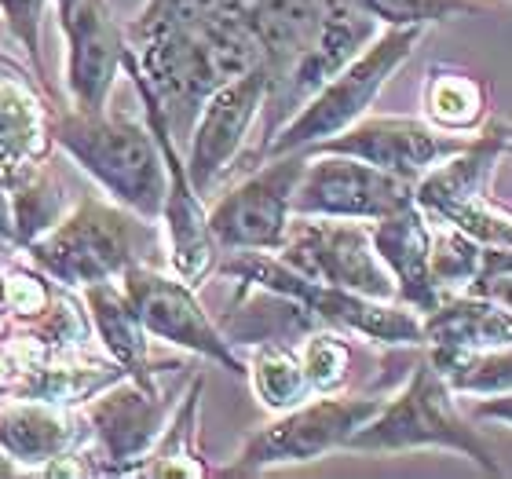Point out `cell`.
Returning a JSON list of instances; mask_svg holds the SVG:
<instances>
[{"instance_id":"obj_37","label":"cell","mask_w":512,"mask_h":479,"mask_svg":"<svg viewBox=\"0 0 512 479\" xmlns=\"http://www.w3.org/2000/svg\"><path fill=\"white\" fill-rule=\"evenodd\" d=\"M15 472H19V465H15V461H11L8 454L0 450V476H15Z\"/></svg>"},{"instance_id":"obj_26","label":"cell","mask_w":512,"mask_h":479,"mask_svg":"<svg viewBox=\"0 0 512 479\" xmlns=\"http://www.w3.org/2000/svg\"><path fill=\"white\" fill-rule=\"evenodd\" d=\"M44 110L26 81L0 70V169L44 158Z\"/></svg>"},{"instance_id":"obj_34","label":"cell","mask_w":512,"mask_h":479,"mask_svg":"<svg viewBox=\"0 0 512 479\" xmlns=\"http://www.w3.org/2000/svg\"><path fill=\"white\" fill-rule=\"evenodd\" d=\"M44 4H48V0H0V11H4V22H8L11 37L22 44V52H30V59L37 66H41Z\"/></svg>"},{"instance_id":"obj_27","label":"cell","mask_w":512,"mask_h":479,"mask_svg":"<svg viewBox=\"0 0 512 479\" xmlns=\"http://www.w3.org/2000/svg\"><path fill=\"white\" fill-rule=\"evenodd\" d=\"M198 395H202V377L194 373L191 392H183L176 414L169 417V425H165V432L158 436L154 450L143 458V465L136 469V476H150V479L209 476V469H205L202 458H198V447H194V436H198Z\"/></svg>"},{"instance_id":"obj_21","label":"cell","mask_w":512,"mask_h":479,"mask_svg":"<svg viewBox=\"0 0 512 479\" xmlns=\"http://www.w3.org/2000/svg\"><path fill=\"white\" fill-rule=\"evenodd\" d=\"M428 355H465L512 344V311L480 297V293H450L436 308L421 315Z\"/></svg>"},{"instance_id":"obj_36","label":"cell","mask_w":512,"mask_h":479,"mask_svg":"<svg viewBox=\"0 0 512 479\" xmlns=\"http://www.w3.org/2000/svg\"><path fill=\"white\" fill-rule=\"evenodd\" d=\"M0 238H4V242L15 238V220H11V198H8V183H4V169H0Z\"/></svg>"},{"instance_id":"obj_30","label":"cell","mask_w":512,"mask_h":479,"mask_svg":"<svg viewBox=\"0 0 512 479\" xmlns=\"http://www.w3.org/2000/svg\"><path fill=\"white\" fill-rule=\"evenodd\" d=\"M483 245L476 238L461 235L458 227H432V282H436L439 297L450 293H465L472 278L480 275Z\"/></svg>"},{"instance_id":"obj_33","label":"cell","mask_w":512,"mask_h":479,"mask_svg":"<svg viewBox=\"0 0 512 479\" xmlns=\"http://www.w3.org/2000/svg\"><path fill=\"white\" fill-rule=\"evenodd\" d=\"M55 300V293L48 289L41 275L30 271H8L0 278V308L11 311L15 319H37L41 311H48V304Z\"/></svg>"},{"instance_id":"obj_18","label":"cell","mask_w":512,"mask_h":479,"mask_svg":"<svg viewBox=\"0 0 512 479\" xmlns=\"http://www.w3.org/2000/svg\"><path fill=\"white\" fill-rule=\"evenodd\" d=\"M377 26H381V22L363 15L359 8H352L348 0H337L330 8V15H326V22H322L315 44L300 55L297 63L289 66V74L282 77V81L271 85V96L267 99H275L286 114L300 110L330 77L341 74L344 66L352 63L355 55L374 41Z\"/></svg>"},{"instance_id":"obj_22","label":"cell","mask_w":512,"mask_h":479,"mask_svg":"<svg viewBox=\"0 0 512 479\" xmlns=\"http://www.w3.org/2000/svg\"><path fill=\"white\" fill-rule=\"evenodd\" d=\"M85 439L81 414H66V406L44 399H22L0 410V450L15 465H48L63 458Z\"/></svg>"},{"instance_id":"obj_1","label":"cell","mask_w":512,"mask_h":479,"mask_svg":"<svg viewBox=\"0 0 512 479\" xmlns=\"http://www.w3.org/2000/svg\"><path fill=\"white\" fill-rule=\"evenodd\" d=\"M128 52L150 96L158 99L172 136L191 132L216 88L264 63L260 44L238 11H220L198 26L132 33Z\"/></svg>"},{"instance_id":"obj_39","label":"cell","mask_w":512,"mask_h":479,"mask_svg":"<svg viewBox=\"0 0 512 479\" xmlns=\"http://www.w3.org/2000/svg\"><path fill=\"white\" fill-rule=\"evenodd\" d=\"M0 264H4V238H0Z\"/></svg>"},{"instance_id":"obj_28","label":"cell","mask_w":512,"mask_h":479,"mask_svg":"<svg viewBox=\"0 0 512 479\" xmlns=\"http://www.w3.org/2000/svg\"><path fill=\"white\" fill-rule=\"evenodd\" d=\"M249 366V384H253L256 399L275 410V414H286L293 406H300L304 399H311V384L308 373L300 366V355L289 352L286 344L264 341L253 348V359Z\"/></svg>"},{"instance_id":"obj_5","label":"cell","mask_w":512,"mask_h":479,"mask_svg":"<svg viewBox=\"0 0 512 479\" xmlns=\"http://www.w3.org/2000/svg\"><path fill=\"white\" fill-rule=\"evenodd\" d=\"M55 143L103 187L118 205L143 220H161L169 172L150 125L107 114H63L55 121Z\"/></svg>"},{"instance_id":"obj_15","label":"cell","mask_w":512,"mask_h":479,"mask_svg":"<svg viewBox=\"0 0 512 479\" xmlns=\"http://www.w3.org/2000/svg\"><path fill=\"white\" fill-rule=\"evenodd\" d=\"M271 85H275V77L267 63H260L205 99L202 114L191 128V154H187V176L202 198L213 194L227 172L235 169L238 154L249 139V128L271 96Z\"/></svg>"},{"instance_id":"obj_20","label":"cell","mask_w":512,"mask_h":479,"mask_svg":"<svg viewBox=\"0 0 512 479\" xmlns=\"http://www.w3.org/2000/svg\"><path fill=\"white\" fill-rule=\"evenodd\" d=\"M333 4L337 0H231L238 19L246 22L260 44L275 81H282L289 66L315 44Z\"/></svg>"},{"instance_id":"obj_17","label":"cell","mask_w":512,"mask_h":479,"mask_svg":"<svg viewBox=\"0 0 512 479\" xmlns=\"http://www.w3.org/2000/svg\"><path fill=\"white\" fill-rule=\"evenodd\" d=\"M63 30L70 41V99L81 114H103L118 70H125V30L114 19L110 0H77L74 11L63 19Z\"/></svg>"},{"instance_id":"obj_31","label":"cell","mask_w":512,"mask_h":479,"mask_svg":"<svg viewBox=\"0 0 512 479\" xmlns=\"http://www.w3.org/2000/svg\"><path fill=\"white\" fill-rule=\"evenodd\" d=\"M381 26H436L487 11V0H348Z\"/></svg>"},{"instance_id":"obj_29","label":"cell","mask_w":512,"mask_h":479,"mask_svg":"<svg viewBox=\"0 0 512 479\" xmlns=\"http://www.w3.org/2000/svg\"><path fill=\"white\" fill-rule=\"evenodd\" d=\"M428 359L436 362L439 373L447 377V384L458 395L487 399V395L512 392V344L465 355H428Z\"/></svg>"},{"instance_id":"obj_32","label":"cell","mask_w":512,"mask_h":479,"mask_svg":"<svg viewBox=\"0 0 512 479\" xmlns=\"http://www.w3.org/2000/svg\"><path fill=\"white\" fill-rule=\"evenodd\" d=\"M300 366L308 373V384L315 395L341 392L352 370V348L344 344V333L337 330H319L311 333L308 341L300 344Z\"/></svg>"},{"instance_id":"obj_23","label":"cell","mask_w":512,"mask_h":479,"mask_svg":"<svg viewBox=\"0 0 512 479\" xmlns=\"http://www.w3.org/2000/svg\"><path fill=\"white\" fill-rule=\"evenodd\" d=\"M85 308H88V319H92V330H96V337L103 341L110 359H118L128 373L147 370L150 333L118 278H114V282L85 286Z\"/></svg>"},{"instance_id":"obj_25","label":"cell","mask_w":512,"mask_h":479,"mask_svg":"<svg viewBox=\"0 0 512 479\" xmlns=\"http://www.w3.org/2000/svg\"><path fill=\"white\" fill-rule=\"evenodd\" d=\"M425 118L443 132L469 136L487 118V85L458 66L436 63L425 81Z\"/></svg>"},{"instance_id":"obj_9","label":"cell","mask_w":512,"mask_h":479,"mask_svg":"<svg viewBox=\"0 0 512 479\" xmlns=\"http://www.w3.org/2000/svg\"><path fill=\"white\" fill-rule=\"evenodd\" d=\"M384 399L374 395H315L300 406L264 425L249 436L238 461L224 476H256V472L278 469V465H304L319 461L330 450H341L370 417L381 410Z\"/></svg>"},{"instance_id":"obj_6","label":"cell","mask_w":512,"mask_h":479,"mask_svg":"<svg viewBox=\"0 0 512 479\" xmlns=\"http://www.w3.org/2000/svg\"><path fill=\"white\" fill-rule=\"evenodd\" d=\"M417 41H421V26H384V33H377L341 74L330 77L297 114H289L264 139L260 158L267 161L289 150H308L322 139L341 136L344 128L366 118V110L377 99V92L388 85V77H395V70L414 55Z\"/></svg>"},{"instance_id":"obj_35","label":"cell","mask_w":512,"mask_h":479,"mask_svg":"<svg viewBox=\"0 0 512 479\" xmlns=\"http://www.w3.org/2000/svg\"><path fill=\"white\" fill-rule=\"evenodd\" d=\"M472 417H476V421H494V425L512 428V392L476 399V403H472Z\"/></svg>"},{"instance_id":"obj_11","label":"cell","mask_w":512,"mask_h":479,"mask_svg":"<svg viewBox=\"0 0 512 479\" xmlns=\"http://www.w3.org/2000/svg\"><path fill=\"white\" fill-rule=\"evenodd\" d=\"M308 154L289 150L278 158L256 165L246 180L213 205L209 227L220 249H253V253H278L286 242L289 220H293V191L304 176Z\"/></svg>"},{"instance_id":"obj_13","label":"cell","mask_w":512,"mask_h":479,"mask_svg":"<svg viewBox=\"0 0 512 479\" xmlns=\"http://www.w3.org/2000/svg\"><path fill=\"white\" fill-rule=\"evenodd\" d=\"M414 187L417 183L348 154H308L304 176L293 191V216H337L374 224L414 202Z\"/></svg>"},{"instance_id":"obj_16","label":"cell","mask_w":512,"mask_h":479,"mask_svg":"<svg viewBox=\"0 0 512 479\" xmlns=\"http://www.w3.org/2000/svg\"><path fill=\"white\" fill-rule=\"evenodd\" d=\"M469 143L472 136L443 132L428 118H359L341 136L322 139L304 154H348V158L392 172L399 180L417 183L428 169L461 154Z\"/></svg>"},{"instance_id":"obj_4","label":"cell","mask_w":512,"mask_h":479,"mask_svg":"<svg viewBox=\"0 0 512 479\" xmlns=\"http://www.w3.org/2000/svg\"><path fill=\"white\" fill-rule=\"evenodd\" d=\"M216 271L227 278H238L246 286H256L271 293V297L293 300L304 319L319 322L326 330L337 333H355L370 344H425V322L410 304L403 300H374L363 293L341 286H326L315 278L297 275L293 267H286L275 253H253V249H235L224 264H216Z\"/></svg>"},{"instance_id":"obj_38","label":"cell","mask_w":512,"mask_h":479,"mask_svg":"<svg viewBox=\"0 0 512 479\" xmlns=\"http://www.w3.org/2000/svg\"><path fill=\"white\" fill-rule=\"evenodd\" d=\"M55 4H59V22H63L66 15H70V11H74V4H77V0H55Z\"/></svg>"},{"instance_id":"obj_7","label":"cell","mask_w":512,"mask_h":479,"mask_svg":"<svg viewBox=\"0 0 512 479\" xmlns=\"http://www.w3.org/2000/svg\"><path fill=\"white\" fill-rule=\"evenodd\" d=\"M509 147L512 128L491 121L483 128V136H472L461 154L439 161L436 169H428L417 180V205L436 224L458 227L461 235L476 238L487 249H512V209L491 198L494 165Z\"/></svg>"},{"instance_id":"obj_12","label":"cell","mask_w":512,"mask_h":479,"mask_svg":"<svg viewBox=\"0 0 512 479\" xmlns=\"http://www.w3.org/2000/svg\"><path fill=\"white\" fill-rule=\"evenodd\" d=\"M121 286H125L128 300L136 304L150 337L220 362L224 370L238 373V377L249 373V366L235 355L231 341L216 330V322L198 304L194 286H187L180 275H165L158 267H150L147 260H136L132 267H125Z\"/></svg>"},{"instance_id":"obj_24","label":"cell","mask_w":512,"mask_h":479,"mask_svg":"<svg viewBox=\"0 0 512 479\" xmlns=\"http://www.w3.org/2000/svg\"><path fill=\"white\" fill-rule=\"evenodd\" d=\"M4 183H8L11 220H15V242L19 245L37 242L44 231H52L59 224V213H63V183L44 169L41 158L4 169Z\"/></svg>"},{"instance_id":"obj_8","label":"cell","mask_w":512,"mask_h":479,"mask_svg":"<svg viewBox=\"0 0 512 479\" xmlns=\"http://www.w3.org/2000/svg\"><path fill=\"white\" fill-rule=\"evenodd\" d=\"M143 242H150V220L118 202L85 198L66 220H59L26 249L37 267L66 286H96L114 282L125 275V267L143 260Z\"/></svg>"},{"instance_id":"obj_14","label":"cell","mask_w":512,"mask_h":479,"mask_svg":"<svg viewBox=\"0 0 512 479\" xmlns=\"http://www.w3.org/2000/svg\"><path fill=\"white\" fill-rule=\"evenodd\" d=\"M125 70L128 77L136 81L139 96H143V107H147V125L154 132L161 147V158H165V172H169V194H165V209H161V224L169 231V264L172 275H180L187 286H198L209 271L216 267V253L220 245L213 238V227H209V213L202 209V194L194 191L191 176H187V161L176 154V143H172V128L161 114L158 99L150 96L147 81L139 77L136 63H132V52H125Z\"/></svg>"},{"instance_id":"obj_2","label":"cell","mask_w":512,"mask_h":479,"mask_svg":"<svg viewBox=\"0 0 512 479\" xmlns=\"http://www.w3.org/2000/svg\"><path fill=\"white\" fill-rule=\"evenodd\" d=\"M425 447L454 450L472 465H480L487 476H502L494 447L476 428V417L458 406V392L432 359L414 366L403 388L388 403H381V410L344 443V450L359 454H403Z\"/></svg>"},{"instance_id":"obj_3","label":"cell","mask_w":512,"mask_h":479,"mask_svg":"<svg viewBox=\"0 0 512 479\" xmlns=\"http://www.w3.org/2000/svg\"><path fill=\"white\" fill-rule=\"evenodd\" d=\"M183 377H191L183 362H169L161 370L147 366L121 373L118 381L92 395L81 410V428L92 439L85 469L96 476H136L180 406Z\"/></svg>"},{"instance_id":"obj_19","label":"cell","mask_w":512,"mask_h":479,"mask_svg":"<svg viewBox=\"0 0 512 479\" xmlns=\"http://www.w3.org/2000/svg\"><path fill=\"white\" fill-rule=\"evenodd\" d=\"M370 235H374L377 256L392 271L399 300L410 304L417 315H428L443 300L432 282V216L414 198L403 209L374 220Z\"/></svg>"},{"instance_id":"obj_10","label":"cell","mask_w":512,"mask_h":479,"mask_svg":"<svg viewBox=\"0 0 512 479\" xmlns=\"http://www.w3.org/2000/svg\"><path fill=\"white\" fill-rule=\"evenodd\" d=\"M278 260L297 275L341 286L374 300H399L392 271L374 249V235L363 220L337 216H293Z\"/></svg>"}]
</instances>
